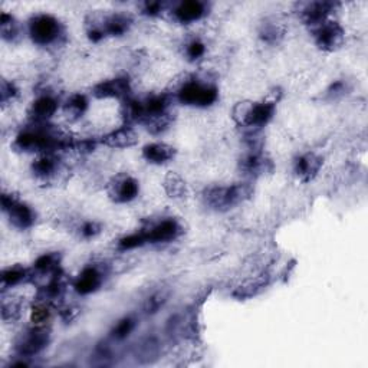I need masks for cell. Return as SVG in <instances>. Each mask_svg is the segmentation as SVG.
Wrapping results in <instances>:
<instances>
[{
	"label": "cell",
	"mask_w": 368,
	"mask_h": 368,
	"mask_svg": "<svg viewBox=\"0 0 368 368\" xmlns=\"http://www.w3.org/2000/svg\"><path fill=\"white\" fill-rule=\"evenodd\" d=\"M75 142L69 138L55 134L49 130L35 128V130H25L17 134L13 141V147L17 151L24 153H41V154H53L58 150L73 149Z\"/></svg>",
	"instance_id": "6da1fadb"
},
{
	"label": "cell",
	"mask_w": 368,
	"mask_h": 368,
	"mask_svg": "<svg viewBox=\"0 0 368 368\" xmlns=\"http://www.w3.org/2000/svg\"><path fill=\"white\" fill-rule=\"evenodd\" d=\"M250 183H234L232 186H213L205 190V205L216 212H228L245 203L253 196Z\"/></svg>",
	"instance_id": "7a4b0ae2"
},
{
	"label": "cell",
	"mask_w": 368,
	"mask_h": 368,
	"mask_svg": "<svg viewBox=\"0 0 368 368\" xmlns=\"http://www.w3.org/2000/svg\"><path fill=\"white\" fill-rule=\"evenodd\" d=\"M276 102L273 101H242L233 108V120L239 127L249 128V130H261L275 116Z\"/></svg>",
	"instance_id": "3957f363"
},
{
	"label": "cell",
	"mask_w": 368,
	"mask_h": 368,
	"mask_svg": "<svg viewBox=\"0 0 368 368\" xmlns=\"http://www.w3.org/2000/svg\"><path fill=\"white\" fill-rule=\"evenodd\" d=\"M28 30L32 42L39 46H50L57 44L64 35V26L61 22L48 13L33 15L28 22Z\"/></svg>",
	"instance_id": "277c9868"
},
{
	"label": "cell",
	"mask_w": 368,
	"mask_h": 368,
	"mask_svg": "<svg viewBox=\"0 0 368 368\" xmlns=\"http://www.w3.org/2000/svg\"><path fill=\"white\" fill-rule=\"evenodd\" d=\"M177 98L184 105L205 108L213 105L217 101L219 91L216 86L209 84L189 81L178 89Z\"/></svg>",
	"instance_id": "5b68a950"
},
{
	"label": "cell",
	"mask_w": 368,
	"mask_h": 368,
	"mask_svg": "<svg viewBox=\"0 0 368 368\" xmlns=\"http://www.w3.org/2000/svg\"><path fill=\"white\" fill-rule=\"evenodd\" d=\"M2 209L8 214L9 222L16 229L26 230L32 228L36 222L35 210L29 205H26L25 201H21L13 194H2Z\"/></svg>",
	"instance_id": "8992f818"
},
{
	"label": "cell",
	"mask_w": 368,
	"mask_h": 368,
	"mask_svg": "<svg viewBox=\"0 0 368 368\" xmlns=\"http://www.w3.org/2000/svg\"><path fill=\"white\" fill-rule=\"evenodd\" d=\"M50 340V331L46 325H35L24 333L16 342V349L21 357L30 358L38 356L48 347Z\"/></svg>",
	"instance_id": "52a82bcc"
},
{
	"label": "cell",
	"mask_w": 368,
	"mask_h": 368,
	"mask_svg": "<svg viewBox=\"0 0 368 368\" xmlns=\"http://www.w3.org/2000/svg\"><path fill=\"white\" fill-rule=\"evenodd\" d=\"M312 35L317 46L326 52H334L344 45L345 30L335 21H325L321 25L312 28Z\"/></svg>",
	"instance_id": "ba28073f"
},
{
	"label": "cell",
	"mask_w": 368,
	"mask_h": 368,
	"mask_svg": "<svg viewBox=\"0 0 368 368\" xmlns=\"http://www.w3.org/2000/svg\"><path fill=\"white\" fill-rule=\"evenodd\" d=\"M140 193V183L128 174H118L108 184V196L116 203H130Z\"/></svg>",
	"instance_id": "9c48e42d"
},
{
	"label": "cell",
	"mask_w": 368,
	"mask_h": 368,
	"mask_svg": "<svg viewBox=\"0 0 368 368\" xmlns=\"http://www.w3.org/2000/svg\"><path fill=\"white\" fill-rule=\"evenodd\" d=\"M147 243H169L176 241L181 234L183 229L174 219H164L150 229L142 230Z\"/></svg>",
	"instance_id": "30bf717a"
},
{
	"label": "cell",
	"mask_w": 368,
	"mask_h": 368,
	"mask_svg": "<svg viewBox=\"0 0 368 368\" xmlns=\"http://www.w3.org/2000/svg\"><path fill=\"white\" fill-rule=\"evenodd\" d=\"M131 85L128 78H113L97 84L92 88V95L98 100L107 98H117V100H127L130 98Z\"/></svg>",
	"instance_id": "8fae6325"
},
{
	"label": "cell",
	"mask_w": 368,
	"mask_h": 368,
	"mask_svg": "<svg viewBox=\"0 0 368 368\" xmlns=\"http://www.w3.org/2000/svg\"><path fill=\"white\" fill-rule=\"evenodd\" d=\"M133 25V17L127 13H113L104 16L100 21V25L92 22L89 28L100 30L104 36H122L130 30Z\"/></svg>",
	"instance_id": "7c38bea8"
},
{
	"label": "cell",
	"mask_w": 368,
	"mask_h": 368,
	"mask_svg": "<svg viewBox=\"0 0 368 368\" xmlns=\"http://www.w3.org/2000/svg\"><path fill=\"white\" fill-rule=\"evenodd\" d=\"M337 3L333 2H311V3H304L300 6V17L301 21L315 28L321 25L322 22L328 21L329 15L334 12Z\"/></svg>",
	"instance_id": "4fadbf2b"
},
{
	"label": "cell",
	"mask_w": 368,
	"mask_h": 368,
	"mask_svg": "<svg viewBox=\"0 0 368 368\" xmlns=\"http://www.w3.org/2000/svg\"><path fill=\"white\" fill-rule=\"evenodd\" d=\"M239 170L248 177H261L273 172V161L261 151H255L239 161Z\"/></svg>",
	"instance_id": "5bb4252c"
},
{
	"label": "cell",
	"mask_w": 368,
	"mask_h": 368,
	"mask_svg": "<svg viewBox=\"0 0 368 368\" xmlns=\"http://www.w3.org/2000/svg\"><path fill=\"white\" fill-rule=\"evenodd\" d=\"M209 10V6L200 0H187V2H180L172 12L174 21L183 25H189L200 21L205 17Z\"/></svg>",
	"instance_id": "9a60e30c"
},
{
	"label": "cell",
	"mask_w": 368,
	"mask_h": 368,
	"mask_svg": "<svg viewBox=\"0 0 368 368\" xmlns=\"http://www.w3.org/2000/svg\"><path fill=\"white\" fill-rule=\"evenodd\" d=\"M104 282L102 272L95 266H86L84 268L77 279L73 281V289H75L80 295H89V293L97 292Z\"/></svg>",
	"instance_id": "2e32d148"
},
{
	"label": "cell",
	"mask_w": 368,
	"mask_h": 368,
	"mask_svg": "<svg viewBox=\"0 0 368 368\" xmlns=\"http://www.w3.org/2000/svg\"><path fill=\"white\" fill-rule=\"evenodd\" d=\"M322 163L324 161L320 156L314 153H306L297 157L295 163H293V172H295L297 177L301 181L308 183L317 177V174L322 167Z\"/></svg>",
	"instance_id": "e0dca14e"
},
{
	"label": "cell",
	"mask_w": 368,
	"mask_h": 368,
	"mask_svg": "<svg viewBox=\"0 0 368 368\" xmlns=\"http://www.w3.org/2000/svg\"><path fill=\"white\" fill-rule=\"evenodd\" d=\"M138 141V136L133 127L128 124L117 128V130L108 133L102 137V144L111 149H128V147L136 145Z\"/></svg>",
	"instance_id": "ac0fdd59"
},
{
	"label": "cell",
	"mask_w": 368,
	"mask_h": 368,
	"mask_svg": "<svg viewBox=\"0 0 368 368\" xmlns=\"http://www.w3.org/2000/svg\"><path fill=\"white\" fill-rule=\"evenodd\" d=\"M176 153L177 151L174 147L165 142H151L147 144L142 149L144 160L157 165L170 163L176 157Z\"/></svg>",
	"instance_id": "d6986e66"
},
{
	"label": "cell",
	"mask_w": 368,
	"mask_h": 368,
	"mask_svg": "<svg viewBox=\"0 0 368 368\" xmlns=\"http://www.w3.org/2000/svg\"><path fill=\"white\" fill-rule=\"evenodd\" d=\"M57 109H58L57 100L50 95H42L32 102L29 108V116L35 121L45 122L53 117V114L57 113Z\"/></svg>",
	"instance_id": "ffe728a7"
},
{
	"label": "cell",
	"mask_w": 368,
	"mask_h": 368,
	"mask_svg": "<svg viewBox=\"0 0 368 368\" xmlns=\"http://www.w3.org/2000/svg\"><path fill=\"white\" fill-rule=\"evenodd\" d=\"M58 170V163L52 154H41L32 163V173L35 177L46 180L50 178Z\"/></svg>",
	"instance_id": "44dd1931"
},
{
	"label": "cell",
	"mask_w": 368,
	"mask_h": 368,
	"mask_svg": "<svg viewBox=\"0 0 368 368\" xmlns=\"http://www.w3.org/2000/svg\"><path fill=\"white\" fill-rule=\"evenodd\" d=\"M285 35V28L282 24L278 22V19L275 17H270V19H266L259 29V36L261 39L266 44H276L279 42Z\"/></svg>",
	"instance_id": "7402d4cb"
},
{
	"label": "cell",
	"mask_w": 368,
	"mask_h": 368,
	"mask_svg": "<svg viewBox=\"0 0 368 368\" xmlns=\"http://www.w3.org/2000/svg\"><path fill=\"white\" fill-rule=\"evenodd\" d=\"M88 107H89V101L84 94H73L65 102L64 111L69 120L75 121L86 113Z\"/></svg>",
	"instance_id": "603a6c76"
},
{
	"label": "cell",
	"mask_w": 368,
	"mask_h": 368,
	"mask_svg": "<svg viewBox=\"0 0 368 368\" xmlns=\"http://www.w3.org/2000/svg\"><path fill=\"white\" fill-rule=\"evenodd\" d=\"M32 279V273L24 266H10L2 272V285L12 288Z\"/></svg>",
	"instance_id": "cb8c5ba5"
},
{
	"label": "cell",
	"mask_w": 368,
	"mask_h": 368,
	"mask_svg": "<svg viewBox=\"0 0 368 368\" xmlns=\"http://www.w3.org/2000/svg\"><path fill=\"white\" fill-rule=\"evenodd\" d=\"M164 190L173 199H181L187 194L186 181L176 173H169L164 178Z\"/></svg>",
	"instance_id": "d4e9b609"
},
{
	"label": "cell",
	"mask_w": 368,
	"mask_h": 368,
	"mask_svg": "<svg viewBox=\"0 0 368 368\" xmlns=\"http://www.w3.org/2000/svg\"><path fill=\"white\" fill-rule=\"evenodd\" d=\"M61 256L58 253H45L35 261L33 268L39 273H55L59 270Z\"/></svg>",
	"instance_id": "484cf974"
},
{
	"label": "cell",
	"mask_w": 368,
	"mask_h": 368,
	"mask_svg": "<svg viewBox=\"0 0 368 368\" xmlns=\"http://www.w3.org/2000/svg\"><path fill=\"white\" fill-rule=\"evenodd\" d=\"M0 28H2L3 39L6 41H13L19 33L15 17L6 12H2V15H0Z\"/></svg>",
	"instance_id": "4316f807"
},
{
	"label": "cell",
	"mask_w": 368,
	"mask_h": 368,
	"mask_svg": "<svg viewBox=\"0 0 368 368\" xmlns=\"http://www.w3.org/2000/svg\"><path fill=\"white\" fill-rule=\"evenodd\" d=\"M22 314V302L19 300H12L10 301H3L2 304V317L3 321L6 322H13L16 320L21 318Z\"/></svg>",
	"instance_id": "83f0119b"
},
{
	"label": "cell",
	"mask_w": 368,
	"mask_h": 368,
	"mask_svg": "<svg viewBox=\"0 0 368 368\" xmlns=\"http://www.w3.org/2000/svg\"><path fill=\"white\" fill-rule=\"evenodd\" d=\"M144 245H147V241H145V234L142 230L124 236L120 239V242H118V248L121 250H131V249L141 248Z\"/></svg>",
	"instance_id": "f1b7e54d"
},
{
	"label": "cell",
	"mask_w": 368,
	"mask_h": 368,
	"mask_svg": "<svg viewBox=\"0 0 368 368\" xmlns=\"http://www.w3.org/2000/svg\"><path fill=\"white\" fill-rule=\"evenodd\" d=\"M134 328H136V320L133 317H125L117 322V325L111 331V334L116 340H124L133 333Z\"/></svg>",
	"instance_id": "f546056e"
},
{
	"label": "cell",
	"mask_w": 368,
	"mask_h": 368,
	"mask_svg": "<svg viewBox=\"0 0 368 368\" xmlns=\"http://www.w3.org/2000/svg\"><path fill=\"white\" fill-rule=\"evenodd\" d=\"M49 317H50L49 306L44 301H41L39 304H36L30 311V320H32L33 325H45V322L49 320Z\"/></svg>",
	"instance_id": "4dcf8cb0"
},
{
	"label": "cell",
	"mask_w": 368,
	"mask_h": 368,
	"mask_svg": "<svg viewBox=\"0 0 368 368\" xmlns=\"http://www.w3.org/2000/svg\"><path fill=\"white\" fill-rule=\"evenodd\" d=\"M17 94H19V89H17V86L10 82V81H6L3 80L2 81V85H0V102H2V105H8L10 101H13Z\"/></svg>",
	"instance_id": "1f68e13d"
},
{
	"label": "cell",
	"mask_w": 368,
	"mask_h": 368,
	"mask_svg": "<svg viewBox=\"0 0 368 368\" xmlns=\"http://www.w3.org/2000/svg\"><path fill=\"white\" fill-rule=\"evenodd\" d=\"M205 53H206V45L199 39L192 41L186 48V55L190 61L200 59L201 57H205Z\"/></svg>",
	"instance_id": "d6a6232c"
},
{
	"label": "cell",
	"mask_w": 368,
	"mask_h": 368,
	"mask_svg": "<svg viewBox=\"0 0 368 368\" xmlns=\"http://www.w3.org/2000/svg\"><path fill=\"white\" fill-rule=\"evenodd\" d=\"M164 302H165L164 293H160V292L154 293L153 297H150L149 300H147L144 309H145L147 314H154V312H157L164 305Z\"/></svg>",
	"instance_id": "836d02e7"
},
{
	"label": "cell",
	"mask_w": 368,
	"mask_h": 368,
	"mask_svg": "<svg viewBox=\"0 0 368 368\" xmlns=\"http://www.w3.org/2000/svg\"><path fill=\"white\" fill-rule=\"evenodd\" d=\"M101 233V225L97 222H85L81 228V234L85 239H92Z\"/></svg>",
	"instance_id": "e575fe53"
},
{
	"label": "cell",
	"mask_w": 368,
	"mask_h": 368,
	"mask_svg": "<svg viewBox=\"0 0 368 368\" xmlns=\"http://www.w3.org/2000/svg\"><path fill=\"white\" fill-rule=\"evenodd\" d=\"M347 91V85L342 81H337L333 85H331L326 91V97L328 98H337L340 95H344Z\"/></svg>",
	"instance_id": "d590c367"
},
{
	"label": "cell",
	"mask_w": 368,
	"mask_h": 368,
	"mask_svg": "<svg viewBox=\"0 0 368 368\" xmlns=\"http://www.w3.org/2000/svg\"><path fill=\"white\" fill-rule=\"evenodd\" d=\"M163 10V3L160 2H145L142 6V12L149 16H157Z\"/></svg>",
	"instance_id": "8d00e7d4"
}]
</instances>
